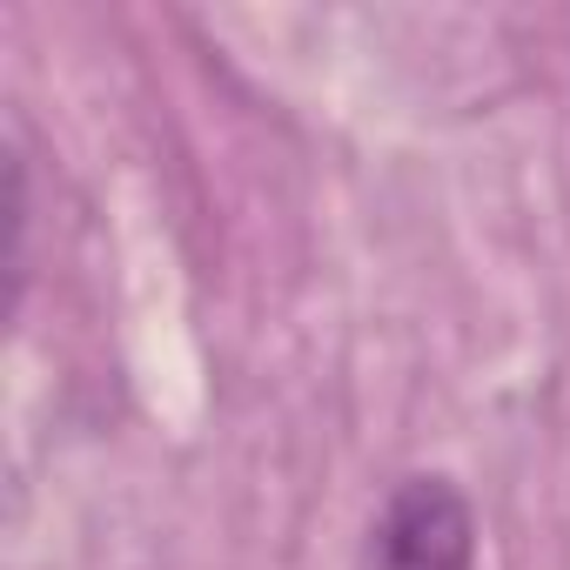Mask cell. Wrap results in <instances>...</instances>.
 I'll return each mask as SVG.
<instances>
[{"label": "cell", "instance_id": "6da1fadb", "mask_svg": "<svg viewBox=\"0 0 570 570\" xmlns=\"http://www.w3.org/2000/svg\"><path fill=\"white\" fill-rule=\"evenodd\" d=\"M370 570H476V517L450 476H403L370 530Z\"/></svg>", "mask_w": 570, "mask_h": 570}]
</instances>
